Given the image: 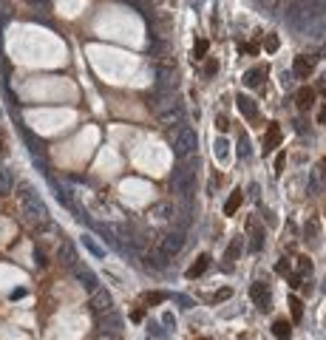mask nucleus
<instances>
[{"label":"nucleus","mask_w":326,"mask_h":340,"mask_svg":"<svg viewBox=\"0 0 326 340\" xmlns=\"http://www.w3.org/2000/svg\"><path fill=\"white\" fill-rule=\"evenodd\" d=\"M20 213H23V218H26L31 227L51 230L49 210H45V204H43V199H40V193H37L31 184H23V187H20Z\"/></svg>","instance_id":"1"},{"label":"nucleus","mask_w":326,"mask_h":340,"mask_svg":"<svg viewBox=\"0 0 326 340\" xmlns=\"http://www.w3.org/2000/svg\"><path fill=\"white\" fill-rule=\"evenodd\" d=\"M196 148H199V136H196L193 128H181L179 136L173 142V151L179 159H188V156H196Z\"/></svg>","instance_id":"2"},{"label":"nucleus","mask_w":326,"mask_h":340,"mask_svg":"<svg viewBox=\"0 0 326 340\" xmlns=\"http://www.w3.org/2000/svg\"><path fill=\"white\" fill-rule=\"evenodd\" d=\"M196 165H199L196 159H193V162H188V165H179V167L173 170V176H170L173 187L179 190L181 196H190V187H193V173H196L193 167H196Z\"/></svg>","instance_id":"3"},{"label":"nucleus","mask_w":326,"mask_h":340,"mask_svg":"<svg viewBox=\"0 0 326 340\" xmlns=\"http://www.w3.org/2000/svg\"><path fill=\"white\" fill-rule=\"evenodd\" d=\"M97 329L105 332V334H116L119 329H122V315H119L116 309L105 312V315H97Z\"/></svg>","instance_id":"4"},{"label":"nucleus","mask_w":326,"mask_h":340,"mask_svg":"<svg viewBox=\"0 0 326 340\" xmlns=\"http://www.w3.org/2000/svg\"><path fill=\"white\" fill-rule=\"evenodd\" d=\"M71 272H74V278H77V281H80L88 292L100 289V278H97L94 272H91V269H88L85 264H82V261H77V264H74V267H71Z\"/></svg>","instance_id":"5"},{"label":"nucleus","mask_w":326,"mask_h":340,"mask_svg":"<svg viewBox=\"0 0 326 340\" xmlns=\"http://www.w3.org/2000/svg\"><path fill=\"white\" fill-rule=\"evenodd\" d=\"M91 309H94L97 315H105V312L114 309V301H111V295H108L105 289H102V286H100V289L91 292Z\"/></svg>","instance_id":"6"},{"label":"nucleus","mask_w":326,"mask_h":340,"mask_svg":"<svg viewBox=\"0 0 326 340\" xmlns=\"http://www.w3.org/2000/svg\"><path fill=\"white\" fill-rule=\"evenodd\" d=\"M315 63H318L315 54H301V57L295 60V65H292V74H295L298 80H306L312 74V68H315Z\"/></svg>","instance_id":"7"},{"label":"nucleus","mask_w":326,"mask_h":340,"mask_svg":"<svg viewBox=\"0 0 326 340\" xmlns=\"http://www.w3.org/2000/svg\"><path fill=\"white\" fill-rule=\"evenodd\" d=\"M181 247H184V232H181V230L167 232L165 238H162V253H165V255H176Z\"/></svg>","instance_id":"8"},{"label":"nucleus","mask_w":326,"mask_h":340,"mask_svg":"<svg viewBox=\"0 0 326 340\" xmlns=\"http://www.w3.org/2000/svg\"><path fill=\"white\" fill-rule=\"evenodd\" d=\"M250 298H253V304L261 306V312H269V289L264 281H255L250 286Z\"/></svg>","instance_id":"9"},{"label":"nucleus","mask_w":326,"mask_h":340,"mask_svg":"<svg viewBox=\"0 0 326 340\" xmlns=\"http://www.w3.org/2000/svg\"><path fill=\"white\" fill-rule=\"evenodd\" d=\"M250 235H253V238H250V250H253V253H258L261 247H264V227L258 224V218H250Z\"/></svg>","instance_id":"10"},{"label":"nucleus","mask_w":326,"mask_h":340,"mask_svg":"<svg viewBox=\"0 0 326 340\" xmlns=\"http://www.w3.org/2000/svg\"><path fill=\"white\" fill-rule=\"evenodd\" d=\"M236 105H239V111L247 116V119H258V105H255V102L250 100L247 94H239V96H236Z\"/></svg>","instance_id":"11"},{"label":"nucleus","mask_w":326,"mask_h":340,"mask_svg":"<svg viewBox=\"0 0 326 340\" xmlns=\"http://www.w3.org/2000/svg\"><path fill=\"white\" fill-rule=\"evenodd\" d=\"M295 105L301 111H309L312 105H315V88H301L298 96H295Z\"/></svg>","instance_id":"12"},{"label":"nucleus","mask_w":326,"mask_h":340,"mask_svg":"<svg viewBox=\"0 0 326 340\" xmlns=\"http://www.w3.org/2000/svg\"><path fill=\"white\" fill-rule=\"evenodd\" d=\"M281 142V128L278 125H269L267 128V139H264V153H272Z\"/></svg>","instance_id":"13"},{"label":"nucleus","mask_w":326,"mask_h":340,"mask_svg":"<svg viewBox=\"0 0 326 340\" xmlns=\"http://www.w3.org/2000/svg\"><path fill=\"white\" fill-rule=\"evenodd\" d=\"M82 244H85V250L94 255V258H105V255H108V250H105L102 244H97V238L91 235V232H85V235H82Z\"/></svg>","instance_id":"14"},{"label":"nucleus","mask_w":326,"mask_h":340,"mask_svg":"<svg viewBox=\"0 0 326 340\" xmlns=\"http://www.w3.org/2000/svg\"><path fill=\"white\" fill-rule=\"evenodd\" d=\"M12 190H15V176H12L9 167L0 165V196H9Z\"/></svg>","instance_id":"15"},{"label":"nucleus","mask_w":326,"mask_h":340,"mask_svg":"<svg viewBox=\"0 0 326 340\" xmlns=\"http://www.w3.org/2000/svg\"><path fill=\"white\" fill-rule=\"evenodd\" d=\"M156 119H159V125H165V128H173V125L181 122V105L173 111H165V114H156Z\"/></svg>","instance_id":"16"},{"label":"nucleus","mask_w":326,"mask_h":340,"mask_svg":"<svg viewBox=\"0 0 326 340\" xmlns=\"http://www.w3.org/2000/svg\"><path fill=\"white\" fill-rule=\"evenodd\" d=\"M60 261H63L68 269H71L77 261H80V258H77V253H74V244H71V241H65V244L60 247Z\"/></svg>","instance_id":"17"},{"label":"nucleus","mask_w":326,"mask_h":340,"mask_svg":"<svg viewBox=\"0 0 326 340\" xmlns=\"http://www.w3.org/2000/svg\"><path fill=\"white\" fill-rule=\"evenodd\" d=\"M207 267H210V255H199V258H196V264L188 269V278L204 275V272H207Z\"/></svg>","instance_id":"18"},{"label":"nucleus","mask_w":326,"mask_h":340,"mask_svg":"<svg viewBox=\"0 0 326 340\" xmlns=\"http://www.w3.org/2000/svg\"><path fill=\"white\" fill-rule=\"evenodd\" d=\"M167 258H170V255H165V253L159 250V253H151V255H148L145 264H148L151 269H156V272H162V269H167Z\"/></svg>","instance_id":"19"},{"label":"nucleus","mask_w":326,"mask_h":340,"mask_svg":"<svg viewBox=\"0 0 326 340\" xmlns=\"http://www.w3.org/2000/svg\"><path fill=\"white\" fill-rule=\"evenodd\" d=\"M241 202H244V196H241V190H232L230 199L224 202V216H236V210L241 207Z\"/></svg>","instance_id":"20"},{"label":"nucleus","mask_w":326,"mask_h":340,"mask_svg":"<svg viewBox=\"0 0 326 340\" xmlns=\"http://www.w3.org/2000/svg\"><path fill=\"white\" fill-rule=\"evenodd\" d=\"M173 213H176V207L170 202H159L156 207H153V216L162 218V221H173Z\"/></svg>","instance_id":"21"},{"label":"nucleus","mask_w":326,"mask_h":340,"mask_svg":"<svg viewBox=\"0 0 326 340\" xmlns=\"http://www.w3.org/2000/svg\"><path fill=\"white\" fill-rule=\"evenodd\" d=\"M261 82H264V68H250V71L244 74V85L247 88H258Z\"/></svg>","instance_id":"22"},{"label":"nucleus","mask_w":326,"mask_h":340,"mask_svg":"<svg viewBox=\"0 0 326 340\" xmlns=\"http://www.w3.org/2000/svg\"><path fill=\"white\" fill-rule=\"evenodd\" d=\"M167 292H148L145 298H142V306H156V304H165L167 301Z\"/></svg>","instance_id":"23"},{"label":"nucleus","mask_w":326,"mask_h":340,"mask_svg":"<svg viewBox=\"0 0 326 340\" xmlns=\"http://www.w3.org/2000/svg\"><path fill=\"white\" fill-rule=\"evenodd\" d=\"M272 334H275V337H281V340H287L290 337V323H287V320H272Z\"/></svg>","instance_id":"24"},{"label":"nucleus","mask_w":326,"mask_h":340,"mask_svg":"<svg viewBox=\"0 0 326 340\" xmlns=\"http://www.w3.org/2000/svg\"><path fill=\"white\" fill-rule=\"evenodd\" d=\"M239 255H241V241L236 238V241H232L230 247H227V253H224V261H236V258H239Z\"/></svg>","instance_id":"25"},{"label":"nucleus","mask_w":326,"mask_h":340,"mask_svg":"<svg viewBox=\"0 0 326 340\" xmlns=\"http://www.w3.org/2000/svg\"><path fill=\"white\" fill-rule=\"evenodd\" d=\"M290 306H292V320H301V318H304V304H301L295 295L290 298Z\"/></svg>","instance_id":"26"},{"label":"nucleus","mask_w":326,"mask_h":340,"mask_svg":"<svg viewBox=\"0 0 326 340\" xmlns=\"http://www.w3.org/2000/svg\"><path fill=\"white\" fill-rule=\"evenodd\" d=\"M239 156H241V159H247V156H250V142H247L244 133L239 136Z\"/></svg>","instance_id":"27"},{"label":"nucleus","mask_w":326,"mask_h":340,"mask_svg":"<svg viewBox=\"0 0 326 340\" xmlns=\"http://www.w3.org/2000/svg\"><path fill=\"white\" fill-rule=\"evenodd\" d=\"M216 156H218V159H227V139L224 136L216 139Z\"/></svg>","instance_id":"28"},{"label":"nucleus","mask_w":326,"mask_h":340,"mask_svg":"<svg viewBox=\"0 0 326 340\" xmlns=\"http://www.w3.org/2000/svg\"><path fill=\"white\" fill-rule=\"evenodd\" d=\"M298 269H301L304 275H309V272H312V261L306 258V255H301V258H298Z\"/></svg>","instance_id":"29"},{"label":"nucleus","mask_w":326,"mask_h":340,"mask_svg":"<svg viewBox=\"0 0 326 340\" xmlns=\"http://www.w3.org/2000/svg\"><path fill=\"white\" fill-rule=\"evenodd\" d=\"M230 295H232V289H230V286H227V289L216 292V295H213L210 301H213V304H221V301H227V298H230Z\"/></svg>","instance_id":"30"},{"label":"nucleus","mask_w":326,"mask_h":340,"mask_svg":"<svg viewBox=\"0 0 326 340\" xmlns=\"http://www.w3.org/2000/svg\"><path fill=\"white\" fill-rule=\"evenodd\" d=\"M306 235H309V241H318V221H309L306 224Z\"/></svg>","instance_id":"31"},{"label":"nucleus","mask_w":326,"mask_h":340,"mask_svg":"<svg viewBox=\"0 0 326 340\" xmlns=\"http://www.w3.org/2000/svg\"><path fill=\"white\" fill-rule=\"evenodd\" d=\"M204 54H207V40H199V43H196V57L202 60Z\"/></svg>","instance_id":"32"},{"label":"nucleus","mask_w":326,"mask_h":340,"mask_svg":"<svg viewBox=\"0 0 326 340\" xmlns=\"http://www.w3.org/2000/svg\"><path fill=\"white\" fill-rule=\"evenodd\" d=\"M34 258H37V264H40V267H45V264H49V258H45V253L40 250V247H34Z\"/></svg>","instance_id":"33"},{"label":"nucleus","mask_w":326,"mask_h":340,"mask_svg":"<svg viewBox=\"0 0 326 340\" xmlns=\"http://www.w3.org/2000/svg\"><path fill=\"white\" fill-rule=\"evenodd\" d=\"M162 323H165L167 329H173V326H176V318L170 315V312H165V315H162Z\"/></svg>","instance_id":"34"},{"label":"nucleus","mask_w":326,"mask_h":340,"mask_svg":"<svg viewBox=\"0 0 326 340\" xmlns=\"http://www.w3.org/2000/svg\"><path fill=\"white\" fill-rule=\"evenodd\" d=\"M264 48H267V51H275V48H278V37H275V34H272V37H267V43H264Z\"/></svg>","instance_id":"35"},{"label":"nucleus","mask_w":326,"mask_h":340,"mask_svg":"<svg viewBox=\"0 0 326 340\" xmlns=\"http://www.w3.org/2000/svg\"><path fill=\"white\" fill-rule=\"evenodd\" d=\"M142 318H145V306H136V309H133V315H130V320H136V323H139Z\"/></svg>","instance_id":"36"},{"label":"nucleus","mask_w":326,"mask_h":340,"mask_svg":"<svg viewBox=\"0 0 326 340\" xmlns=\"http://www.w3.org/2000/svg\"><path fill=\"white\" fill-rule=\"evenodd\" d=\"M216 71H218V63H216V60H210V63L204 65V74H207V77H210V74H216Z\"/></svg>","instance_id":"37"},{"label":"nucleus","mask_w":326,"mask_h":340,"mask_svg":"<svg viewBox=\"0 0 326 340\" xmlns=\"http://www.w3.org/2000/svg\"><path fill=\"white\" fill-rule=\"evenodd\" d=\"M284 162H287V156L278 153V156H275V173H281V170H284Z\"/></svg>","instance_id":"38"},{"label":"nucleus","mask_w":326,"mask_h":340,"mask_svg":"<svg viewBox=\"0 0 326 340\" xmlns=\"http://www.w3.org/2000/svg\"><path fill=\"white\" fill-rule=\"evenodd\" d=\"M275 272H281V275H287V272H290V267H287V261H278V264H275Z\"/></svg>","instance_id":"39"},{"label":"nucleus","mask_w":326,"mask_h":340,"mask_svg":"<svg viewBox=\"0 0 326 340\" xmlns=\"http://www.w3.org/2000/svg\"><path fill=\"white\" fill-rule=\"evenodd\" d=\"M216 125H218V130H227V128H230V125H227V116H218Z\"/></svg>","instance_id":"40"},{"label":"nucleus","mask_w":326,"mask_h":340,"mask_svg":"<svg viewBox=\"0 0 326 340\" xmlns=\"http://www.w3.org/2000/svg\"><path fill=\"white\" fill-rule=\"evenodd\" d=\"M94 340H119V337H116V334H105V332H100Z\"/></svg>","instance_id":"41"},{"label":"nucleus","mask_w":326,"mask_h":340,"mask_svg":"<svg viewBox=\"0 0 326 340\" xmlns=\"http://www.w3.org/2000/svg\"><path fill=\"white\" fill-rule=\"evenodd\" d=\"M204 6V0H190V9H202Z\"/></svg>","instance_id":"42"},{"label":"nucleus","mask_w":326,"mask_h":340,"mask_svg":"<svg viewBox=\"0 0 326 340\" xmlns=\"http://www.w3.org/2000/svg\"><path fill=\"white\" fill-rule=\"evenodd\" d=\"M0 153H3V145H0Z\"/></svg>","instance_id":"43"}]
</instances>
